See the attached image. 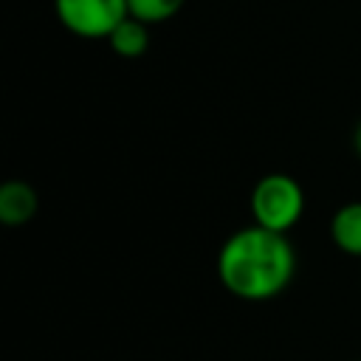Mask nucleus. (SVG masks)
Wrapping results in <instances>:
<instances>
[{"instance_id":"2","label":"nucleus","mask_w":361,"mask_h":361,"mask_svg":"<svg viewBox=\"0 0 361 361\" xmlns=\"http://www.w3.org/2000/svg\"><path fill=\"white\" fill-rule=\"evenodd\" d=\"M248 209L257 226L288 234L305 212V189L288 172H268L254 183Z\"/></svg>"},{"instance_id":"6","label":"nucleus","mask_w":361,"mask_h":361,"mask_svg":"<svg viewBox=\"0 0 361 361\" xmlns=\"http://www.w3.org/2000/svg\"><path fill=\"white\" fill-rule=\"evenodd\" d=\"M107 45L121 59H138L149 51V25L135 17H124L116 25V31L107 37Z\"/></svg>"},{"instance_id":"7","label":"nucleus","mask_w":361,"mask_h":361,"mask_svg":"<svg viewBox=\"0 0 361 361\" xmlns=\"http://www.w3.org/2000/svg\"><path fill=\"white\" fill-rule=\"evenodd\" d=\"M186 6V0H127L130 17L147 23V25H158L172 20L175 14H180V8Z\"/></svg>"},{"instance_id":"8","label":"nucleus","mask_w":361,"mask_h":361,"mask_svg":"<svg viewBox=\"0 0 361 361\" xmlns=\"http://www.w3.org/2000/svg\"><path fill=\"white\" fill-rule=\"evenodd\" d=\"M350 141H353V152L361 158V118L355 121V127H353V138H350Z\"/></svg>"},{"instance_id":"5","label":"nucleus","mask_w":361,"mask_h":361,"mask_svg":"<svg viewBox=\"0 0 361 361\" xmlns=\"http://www.w3.org/2000/svg\"><path fill=\"white\" fill-rule=\"evenodd\" d=\"M327 231H330L333 245L341 254L361 259V200H350L338 206L330 217Z\"/></svg>"},{"instance_id":"4","label":"nucleus","mask_w":361,"mask_h":361,"mask_svg":"<svg viewBox=\"0 0 361 361\" xmlns=\"http://www.w3.org/2000/svg\"><path fill=\"white\" fill-rule=\"evenodd\" d=\"M37 209H39V195L28 180L11 178L0 186V223L3 226L20 228L34 220Z\"/></svg>"},{"instance_id":"9","label":"nucleus","mask_w":361,"mask_h":361,"mask_svg":"<svg viewBox=\"0 0 361 361\" xmlns=\"http://www.w3.org/2000/svg\"><path fill=\"white\" fill-rule=\"evenodd\" d=\"M358 361H361V358H358Z\"/></svg>"},{"instance_id":"3","label":"nucleus","mask_w":361,"mask_h":361,"mask_svg":"<svg viewBox=\"0 0 361 361\" xmlns=\"http://www.w3.org/2000/svg\"><path fill=\"white\" fill-rule=\"evenodd\" d=\"M54 14L79 39H107L130 8L127 0H54Z\"/></svg>"},{"instance_id":"1","label":"nucleus","mask_w":361,"mask_h":361,"mask_svg":"<svg viewBox=\"0 0 361 361\" xmlns=\"http://www.w3.org/2000/svg\"><path fill=\"white\" fill-rule=\"evenodd\" d=\"M296 248L288 234L257 223L228 234L214 259L220 285L243 302H271L285 293L296 276Z\"/></svg>"}]
</instances>
